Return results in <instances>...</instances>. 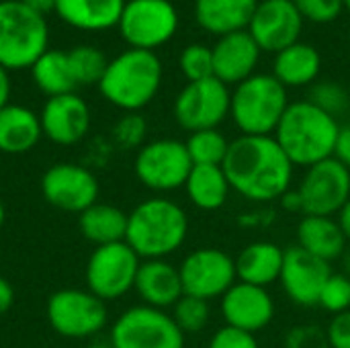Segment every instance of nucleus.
<instances>
[{
	"instance_id": "obj_32",
	"label": "nucleus",
	"mask_w": 350,
	"mask_h": 348,
	"mask_svg": "<svg viewBox=\"0 0 350 348\" xmlns=\"http://www.w3.org/2000/svg\"><path fill=\"white\" fill-rule=\"evenodd\" d=\"M68 64L78 86L98 84L109 66L107 55L92 45H78L68 51Z\"/></svg>"
},
{
	"instance_id": "obj_1",
	"label": "nucleus",
	"mask_w": 350,
	"mask_h": 348,
	"mask_svg": "<svg viewBox=\"0 0 350 348\" xmlns=\"http://www.w3.org/2000/svg\"><path fill=\"white\" fill-rule=\"evenodd\" d=\"M224 170L232 191L254 203H271L291 189L295 166L273 135H240L230 142Z\"/></svg>"
},
{
	"instance_id": "obj_48",
	"label": "nucleus",
	"mask_w": 350,
	"mask_h": 348,
	"mask_svg": "<svg viewBox=\"0 0 350 348\" xmlns=\"http://www.w3.org/2000/svg\"><path fill=\"white\" fill-rule=\"evenodd\" d=\"M4 219H6V209H4V205H2V201H0V228L4 226Z\"/></svg>"
},
{
	"instance_id": "obj_36",
	"label": "nucleus",
	"mask_w": 350,
	"mask_h": 348,
	"mask_svg": "<svg viewBox=\"0 0 350 348\" xmlns=\"http://www.w3.org/2000/svg\"><path fill=\"white\" fill-rule=\"evenodd\" d=\"M322 310L330 312L332 316L349 312L350 310V279L349 275L342 273H332L330 279L326 281L322 293H320V304Z\"/></svg>"
},
{
	"instance_id": "obj_3",
	"label": "nucleus",
	"mask_w": 350,
	"mask_h": 348,
	"mask_svg": "<svg viewBox=\"0 0 350 348\" xmlns=\"http://www.w3.org/2000/svg\"><path fill=\"white\" fill-rule=\"evenodd\" d=\"M189 236V217L185 209L164 197L142 201L127 213L125 242L142 260L166 258L174 254Z\"/></svg>"
},
{
	"instance_id": "obj_49",
	"label": "nucleus",
	"mask_w": 350,
	"mask_h": 348,
	"mask_svg": "<svg viewBox=\"0 0 350 348\" xmlns=\"http://www.w3.org/2000/svg\"><path fill=\"white\" fill-rule=\"evenodd\" d=\"M86 348H113L111 345H90V347Z\"/></svg>"
},
{
	"instance_id": "obj_41",
	"label": "nucleus",
	"mask_w": 350,
	"mask_h": 348,
	"mask_svg": "<svg viewBox=\"0 0 350 348\" xmlns=\"http://www.w3.org/2000/svg\"><path fill=\"white\" fill-rule=\"evenodd\" d=\"M326 338L330 348H350V310L332 316L326 328Z\"/></svg>"
},
{
	"instance_id": "obj_18",
	"label": "nucleus",
	"mask_w": 350,
	"mask_h": 348,
	"mask_svg": "<svg viewBox=\"0 0 350 348\" xmlns=\"http://www.w3.org/2000/svg\"><path fill=\"white\" fill-rule=\"evenodd\" d=\"M226 326L256 334L275 320V299L265 287L236 281L221 297Z\"/></svg>"
},
{
	"instance_id": "obj_20",
	"label": "nucleus",
	"mask_w": 350,
	"mask_h": 348,
	"mask_svg": "<svg viewBox=\"0 0 350 348\" xmlns=\"http://www.w3.org/2000/svg\"><path fill=\"white\" fill-rule=\"evenodd\" d=\"M213 53V76L228 86H238L252 74L260 62V47L248 31L230 33L217 37L211 47Z\"/></svg>"
},
{
	"instance_id": "obj_10",
	"label": "nucleus",
	"mask_w": 350,
	"mask_h": 348,
	"mask_svg": "<svg viewBox=\"0 0 350 348\" xmlns=\"http://www.w3.org/2000/svg\"><path fill=\"white\" fill-rule=\"evenodd\" d=\"M142 258L127 242H115L94 248L86 263V285L98 299L115 302L127 295L139 271Z\"/></svg>"
},
{
	"instance_id": "obj_14",
	"label": "nucleus",
	"mask_w": 350,
	"mask_h": 348,
	"mask_svg": "<svg viewBox=\"0 0 350 348\" xmlns=\"http://www.w3.org/2000/svg\"><path fill=\"white\" fill-rule=\"evenodd\" d=\"M306 215H338L350 199V170L336 158L306 168L297 187Z\"/></svg>"
},
{
	"instance_id": "obj_40",
	"label": "nucleus",
	"mask_w": 350,
	"mask_h": 348,
	"mask_svg": "<svg viewBox=\"0 0 350 348\" xmlns=\"http://www.w3.org/2000/svg\"><path fill=\"white\" fill-rule=\"evenodd\" d=\"M207 348H260L256 334L232 328V326H224L217 332H213L209 347Z\"/></svg>"
},
{
	"instance_id": "obj_15",
	"label": "nucleus",
	"mask_w": 350,
	"mask_h": 348,
	"mask_svg": "<svg viewBox=\"0 0 350 348\" xmlns=\"http://www.w3.org/2000/svg\"><path fill=\"white\" fill-rule=\"evenodd\" d=\"M96 176L74 162H59L47 168L41 176V195L55 209L82 213L98 201Z\"/></svg>"
},
{
	"instance_id": "obj_44",
	"label": "nucleus",
	"mask_w": 350,
	"mask_h": 348,
	"mask_svg": "<svg viewBox=\"0 0 350 348\" xmlns=\"http://www.w3.org/2000/svg\"><path fill=\"white\" fill-rule=\"evenodd\" d=\"M12 304H14V289L4 277H0V316H4L12 308Z\"/></svg>"
},
{
	"instance_id": "obj_25",
	"label": "nucleus",
	"mask_w": 350,
	"mask_h": 348,
	"mask_svg": "<svg viewBox=\"0 0 350 348\" xmlns=\"http://www.w3.org/2000/svg\"><path fill=\"white\" fill-rule=\"evenodd\" d=\"M43 135L41 119L23 105H6L0 109V152L27 154Z\"/></svg>"
},
{
	"instance_id": "obj_42",
	"label": "nucleus",
	"mask_w": 350,
	"mask_h": 348,
	"mask_svg": "<svg viewBox=\"0 0 350 348\" xmlns=\"http://www.w3.org/2000/svg\"><path fill=\"white\" fill-rule=\"evenodd\" d=\"M334 158L350 170V125L340 127V131H338V139H336V148H334Z\"/></svg>"
},
{
	"instance_id": "obj_34",
	"label": "nucleus",
	"mask_w": 350,
	"mask_h": 348,
	"mask_svg": "<svg viewBox=\"0 0 350 348\" xmlns=\"http://www.w3.org/2000/svg\"><path fill=\"white\" fill-rule=\"evenodd\" d=\"M308 101L332 117H340L350 109V92L342 84L332 80L316 82L310 90Z\"/></svg>"
},
{
	"instance_id": "obj_35",
	"label": "nucleus",
	"mask_w": 350,
	"mask_h": 348,
	"mask_svg": "<svg viewBox=\"0 0 350 348\" xmlns=\"http://www.w3.org/2000/svg\"><path fill=\"white\" fill-rule=\"evenodd\" d=\"M178 68L189 82L205 80L213 76V53L203 43L187 45L178 55Z\"/></svg>"
},
{
	"instance_id": "obj_33",
	"label": "nucleus",
	"mask_w": 350,
	"mask_h": 348,
	"mask_svg": "<svg viewBox=\"0 0 350 348\" xmlns=\"http://www.w3.org/2000/svg\"><path fill=\"white\" fill-rule=\"evenodd\" d=\"M170 316L185 336L187 334H199L209 324V318H211L209 302L199 299V297H191V295H183L174 304Z\"/></svg>"
},
{
	"instance_id": "obj_43",
	"label": "nucleus",
	"mask_w": 350,
	"mask_h": 348,
	"mask_svg": "<svg viewBox=\"0 0 350 348\" xmlns=\"http://www.w3.org/2000/svg\"><path fill=\"white\" fill-rule=\"evenodd\" d=\"M279 203H281V207H283L285 211H291V213H304V205H301V197H299L297 189H295V191H293V189H289V191L279 199Z\"/></svg>"
},
{
	"instance_id": "obj_28",
	"label": "nucleus",
	"mask_w": 350,
	"mask_h": 348,
	"mask_svg": "<svg viewBox=\"0 0 350 348\" xmlns=\"http://www.w3.org/2000/svg\"><path fill=\"white\" fill-rule=\"evenodd\" d=\"M78 228L82 236L96 248L125 242L127 234V213L109 203H94L78 215Z\"/></svg>"
},
{
	"instance_id": "obj_45",
	"label": "nucleus",
	"mask_w": 350,
	"mask_h": 348,
	"mask_svg": "<svg viewBox=\"0 0 350 348\" xmlns=\"http://www.w3.org/2000/svg\"><path fill=\"white\" fill-rule=\"evenodd\" d=\"M25 6H29L31 10H35L37 14L45 16L47 12H55V0H21Z\"/></svg>"
},
{
	"instance_id": "obj_21",
	"label": "nucleus",
	"mask_w": 350,
	"mask_h": 348,
	"mask_svg": "<svg viewBox=\"0 0 350 348\" xmlns=\"http://www.w3.org/2000/svg\"><path fill=\"white\" fill-rule=\"evenodd\" d=\"M133 289L144 306L158 310L174 308V304L185 295L178 267L170 265L166 258L142 260Z\"/></svg>"
},
{
	"instance_id": "obj_39",
	"label": "nucleus",
	"mask_w": 350,
	"mask_h": 348,
	"mask_svg": "<svg viewBox=\"0 0 350 348\" xmlns=\"http://www.w3.org/2000/svg\"><path fill=\"white\" fill-rule=\"evenodd\" d=\"M285 348H330V343L318 326H295L285 336Z\"/></svg>"
},
{
	"instance_id": "obj_51",
	"label": "nucleus",
	"mask_w": 350,
	"mask_h": 348,
	"mask_svg": "<svg viewBox=\"0 0 350 348\" xmlns=\"http://www.w3.org/2000/svg\"><path fill=\"white\" fill-rule=\"evenodd\" d=\"M347 275H349V279H350V256H349V260H347Z\"/></svg>"
},
{
	"instance_id": "obj_31",
	"label": "nucleus",
	"mask_w": 350,
	"mask_h": 348,
	"mask_svg": "<svg viewBox=\"0 0 350 348\" xmlns=\"http://www.w3.org/2000/svg\"><path fill=\"white\" fill-rule=\"evenodd\" d=\"M187 152L193 160V166L207 164V166H224V160L230 150L228 137L219 129H203L189 135Z\"/></svg>"
},
{
	"instance_id": "obj_23",
	"label": "nucleus",
	"mask_w": 350,
	"mask_h": 348,
	"mask_svg": "<svg viewBox=\"0 0 350 348\" xmlns=\"http://www.w3.org/2000/svg\"><path fill=\"white\" fill-rule=\"evenodd\" d=\"M285 250L269 240H258L242 248L236 258V277L242 283L269 287L281 279Z\"/></svg>"
},
{
	"instance_id": "obj_24",
	"label": "nucleus",
	"mask_w": 350,
	"mask_h": 348,
	"mask_svg": "<svg viewBox=\"0 0 350 348\" xmlns=\"http://www.w3.org/2000/svg\"><path fill=\"white\" fill-rule=\"evenodd\" d=\"M322 70V55L320 51L304 41H297L283 51L275 53L273 62V76L285 88H301L316 84Z\"/></svg>"
},
{
	"instance_id": "obj_37",
	"label": "nucleus",
	"mask_w": 350,
	"mask_h": 348,
	"mask_svg": "<svg viewBox=\"0 0 350 348\" xmlns=\"http://www.w3.org/2000/svg\"><path fill=\"white\" fill-rule=\"evenodd\" d=\"M146 133H148V123H146V119L139 113H127V115H123L117 121V125L113 127L115 144L121 150L142 148L144 146V139H146Z\"/></svg>"
},
{
	"instance_id": "obj_8",
	"label": "nucleus",
	"mask_w": 350,
	"mask_h": 348,
	"mask_svg": "<svg viewBox=\"0 0 350 348\" xmlns=\"http://www.w3.org/2000/svg\"><path fill=\"white\" fill-rule=\"evenodd\" d=\"M133 170L137 180L156 193H170L183 189L193 170V160L187 144L178 139H154L137 150Z\"/></svg>"
},
{
	"instance_id": "obj_30",
	"label": "nucleus",
	"mask_w": 350,
	"mask_h": 348,
	"mask_svg": "<svg viewBox=\"0 0 350 348\" xmlns=\"http://www.w3.org/2000/svg\"><path fill=\"white\" fill-rule=\"evenodd\" d=\"M33 80L37 84V88L47 96H62L68 92H74V88L78 86L70 64H68V53L57 51V49H47L31 68Z\"/></svg>"
},
{
	"instance_id": "obj_4",
	"label": "nucleus",
	"mask_w": 350,
	"mask_h": 348,
	"mask_svg": "<svg viewBox=\"0 0 350 348\" xmlns=\"http://www.w3.org/2000/svg\"><path fill=\"white\" fill-rule=\"evenodd\" d=\"M160 86L162 62L156 51L133 47L109 59L105 76L98 82L100 94L125 113H137L139 109L150 105Z\"/></svg>"
},
{
	"instance_id": "obj_7",
	"label": "nucleus",
	"mask_w": 350,
	"mask_h": 348,
	"mask_svg": "<svg viewBox=\"0 0 350 348\" xmlns=\"http://www.w3.org/2000/svg\"><path fill=\"white\" fill-rule=\"evenodd\" d=\"M113 348H185V334L166 310L133 306L113 324Z\"/></svg>"
},
{
	"instance_id": "obj_11",
	"label": "nucleus",
	"mask_w": 350,
	"mask_h": 348,
	"mask_svg": "<svg viewBox=\"0 0 350 348\" xmlns=\"http://www.w3.org/2000/svg\"><path fill=\"white\" fill-rule=\"evenodd\" d=\"M232 90L215 76L189 82L174 98L176 123L195 133L203 129H217L230 117Z\"/></svg>"
},
{
	"instance_id": "obj_13",
	"label": "nucleus",
	"mask_w": 350,
	"mask_h": 348,
	"mask_svg": "<svg viewBox=\"0 0 350 348\" xmlns=\"http://www.w3.org/2000/svg\"><path fill=\"white\" fill-rule=\"evenodd\" d=\"M185 295L205 302L224 297L238 281L236 260L219 248H199L185 256L178 267Z\"/></svg>"
},
{
	"instance_id": "obj_16",
	"label": "nucleus",
	"mask_w": 350,
	"mask_h": 348,
	"mask_svg": "<svg viewBox=\"0 0 350 348\" xmlns=\"http://www.w3.org/2000/svg\"><path fill=\"white\" fill-rule=\"evenodd\" d=\"M304 16L293 0H262L250 21L248 33L260 51L279 53L285 47L301 41Z\"/></svg>"
},
{
	"instance_id": "obj_47",
	"label": "nucleus",
	"mask_w": 350,
	"mask_h": 348,
	"mask_svg": "<svg viewBox=\"0 0 350 348\" xmlns=\"http://www.w3.org/2000/svg\"><path fill=\"white\" fill-rule=\"evenodd\" d=\"M338 224L342 228V234H345L347 242H350V199L345 203V207L338 213Z\"/></svg>"
},
{
	"instance_id": "obj_26",
	"label": "nucleus",
	"mask_w": 350,
	"mask_h": 348,
	"mask_svg": "<svg viewBox=\"0 0 350 348\" xmlns=\"http://www.w3.org/2000/svg\"><path fill=\"white\" fill-rule=\"evenodd\" d=\"M125 0H55L57 16L82 31H107L119 25Z\"/></svg>"
},
{
	"instance_id": "obj_22",
	"label": "nucleus",
	"mask_w": 350,
	"mask_h": 348,
	"mask_svg": "<svg viewBox=\"0 0 350 348\" xmlns=\"http://www.w3.org/2000/svg\"><path fill=\"white\" fill-rule=\"evenodd\" d=\"M256 6L258 0H195V21L203 31L224 37L248 31Z\"/></svg>"
},
{
	"instance_id": "obj_29",
	"label": "nucleus",
	"mask_w": 350,
	"mask_h": 348,
	"mask_svg": "<svg viewBox=\"0 0 350 348\" xmlns=\"http://www.w3.org/2000/svg\"><path fill=\"white\" fill-rule=\"evenodd\" d=\"M189 201L201 211H215L226 205L230 197V180L226 176L224 166H193L187 185H185Z\"/></svg>"
},
{
	"instance_id": "obj_12",
	"label": "nucleus",
	"mask_w": 350,
	"mask_h": 348,
	"mask_svg": "<svg viewBox=\"0 0 350 348\" xmlns=\"http://www.w3.org/2000/svg\"><path fill=\"white\" fill-rule=\"evenodd\" d=\"M47 322L64 338H88L107 326L109 312L90 291L59 289L47 299Z\"/></svg>"
},
{
	"instance_id": "obj_5",
	"label": "nucleus",
	"mask_w": 350,
	"mask_h": 348,
	"mask_svg": "<svg viewBox=\"0 0 350 348\" xmlns=\"http://www.w3.org/2000/svg\"><path fill=\"white\" fill-rule=\"evenodd\" d=\"M287 107V88L273 74L256 72L232 90L230 117L242 135H273Z\"/></svg>"
},
{
	"instance_id": "obj_46",
	"label": "nucleus",
	"mask_w": 350,
	"mask_h": 348,
	"mask_svg": "<svg viewBox=\"0 0 350 348\" xmlns=\"http://www.w3.org/2000/svg\"><path fill=\"white\" fill-rule=\"evenodd\" d=\"M8 98H10V78H8V70L0 66V109L8 105Z\"/></svg>"
},
{
	"instance_id": "obj_19",
	"label": "nucleus",
	"mask_w": 350,
	"mask_h": 348,
	"mask_svg": "<svg viewBox=\"0 0 350 348\" xmlns=\"http://www.w3.org/2000/svg\"><path fill=\"white\" fill-rule=\"evenodd\" d=\"M39 119L43 135L57 146H74L90 129V109L76 92L47 98Z\"/></svg>"
},
{
	"instance_id": "obj_27",
	"label": "nucleus",
	"mask_w": 350,
	"mask_h": 348,
	"mask_svg": "<svg viewBox=\"0 0 350 348\" xmlns=\"http://www.w3.org/2000/svg\"><path fill=\"white\" fill-rule=\"evenodd\" d=\"M297 246L326 263H332L345 252L347 238L338 219L324 215H306L297 226Z\"/></svg>"
},
{
	"instance_id": "obj_50",
	"label": "nucleus",
	"mask_w": 350,
	"mask_h": 348,
	"mask_svg": "<svg viewBox=\"0 0 350 348\" xmlns=\"http://www.w3.org/2000/svg\"><path fill=\"white\" fill-rule=\"evenodd\" d=\"M342 6H345V10L350 12V0H342Z\"/></svg>"
},
{
	"instance_id": "obj_17",
	"label": "nucleus",
	"mask_w": 350,
	"mask_h": 348,
	"mask_svg": "<svg viewBox=\"0 0 350 348\" xmlns=\"http://www.w3.org/2000/svg\"><path fill=\"white\" fill-rule=\"evenodd\" d=\"M330 275V263L306 252L301 246H291L285 250L279 281L289 302L301 308H314L320 304V293Z\"/></svg>"
},
{
	"instance_id": "obj_38",
	"label": "nucleus",
	"mask_w": 350,
	"mask_h": 348,
	"mask_svg": "<svg viewBox=\"0 0 350 348\" xmlns=\"http://www.w3.org/2000/svg\"><path fill=\"white\" fill-rule=\"evenodd\" d=\"M293 4L304 21H312L318 25L334 23L345 10L342 0H293Z\"/></svg>"
},
{
	"instance_id": "obj_6",
	"label": "nucleus",
	"mask_w": 350,
	"mask_h": 348,
	"mask_svg": "<svg viewBox=\"0 0 350 348\" xmlns=\"http://www.w3.org/2000/svg\"><path fill=\"white\" fill-rule=\"evenodd\" d=\"M49 29L45 16L37 14L21 0L0 2V66L4 70H25L47 51Z\"/></svg>"
},
{
	"instance_id": "obj_2",
	"label": "nucleus",
	"mask_w": 350,
	"mask_h": 348,
	"mask_svg": "<svg viewBox=\"0 0 350 348\" xmlns=\"http://www.w3.org/2000/svg\"><path fill=\"white\" fill-rule=\"evenodd\" d=\"M340 125L336 117L324 113L314 103H289L273 137L293 162V166L310 168L318 162L334 158Z\"/></svg>"
},
{
	"instance_id": "obj_9",
	"label": "nucleus",
	"mask_w": 350,
	"mask_h": 348,
	"mask_svg": "<svg viewBox=\"0 0 350 348\" xmlns=\"http://www.w3.org/2000/svg\"><path fill=\"white\" fill-rule=\"evenodd\" d=\"M117 27L129 47L154 51L176 35L178 10L170 0H129Z\"/></svg>"
}]
</instances>
